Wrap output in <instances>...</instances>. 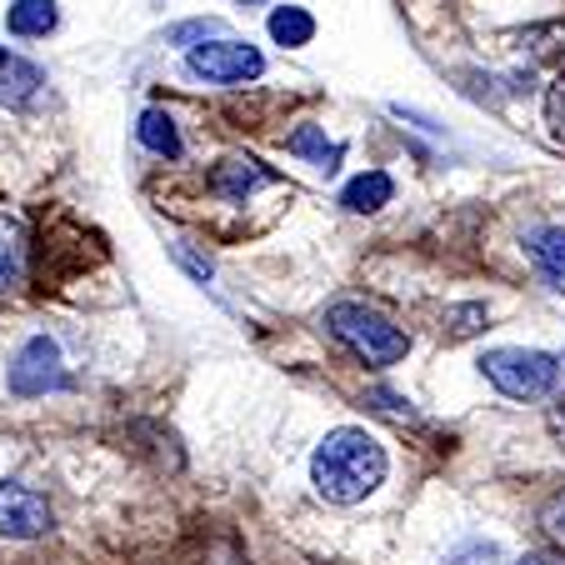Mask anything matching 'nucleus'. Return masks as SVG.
Wrapping results in <instances>:
<instances>
[{"instance_id": "17", "label": "nucleus", "mask_w": 565, "mask_h": 565, "mask_svg": "<svg viewBox=\"0 0 565 565\" xmlns=\"http://www.w3.org/2000/svg\"><path fill=\"white\" fill-rule=\"evenodd\" d=\"M480 326H486V310H480V306L450 310V341H466V335H476Z\"/></svg>"}, {"instance_id": "14", "label": "nucleus", "mask_w": 565, "mask_h": 565, "mask_svg": "<svg viewBox=\"0 0 565 565\" xmlns=\"http://www.w3.org/2000/svg\"><path fill=\"white\" fill-rule=\"evenodd\" d=\"M286 150H290V156H306V160H316V166H320V171H326V175H331L335 166H341V156H345V146H335V140H326V136H320V126H300L296 136L286 140Z\"/></svg>"}, {"instance_id": "15", "label": "nucleus", "mask_w": 565, "mask_h": 565, "mask_svg": "<svg viewBox=\"0 0 565 565\" xmlns=\"http://www.w3.org/2000/svg\"><path fill=\"white\" fill-rule=\"evenodd\" d=\"M270 35H276L280 45H290V51H296V45H310V35H316V21H310L300 6H280V11L270 15Z\"/></svg>"}, {"instance_id": "6", "label": "nucleus", "mask_w": 565, "mask_h": 565, "mask_svg": "<svg viewBox=\"0 0 565 565\" xmlns=\"http://www.w3.org/2000/svg\"><path fill=\"white\" fill-rule=\"evenodd\" d=\"M65 381V365H61V351H55L51 335H31V341L15 351L11 361V391L15 395H45Z\"/></svg>"}, {"instance_id": "18", "label": "nucleus", "mask_w": 565, "mask_h": 565, "mask_svg": "<svg viewBox=\"0 0 565 565\" xmlns=\"http://www.w3.org/2000/svg\"><path fill=\"white\" fill-rule=\"evenodd\" d=\"M215 31H221L215 21H191V25H175L171 41H175V45H185V41H201V35H215Z\"/></svg>"}, {"instance_id": "4", "label": "nucleus", "mask_w": 565, "mask_h": 565, "mask_svg": "<svg viewBox=\"0 0 565 565\" xmlns=\"http://www.w3.org/2000/svg\"><path fill=\"white\" fill-rule=\"evenodd\" d=\"M266 71V55L246 41H211L191 51V75L205 86H241V81H256Z\"/></svg>"}, {"instance_id": "23", "label": "nucleus", "mask_w": 565, "mask_h": 565, "mask_svg": "<svg viewBox=\"0 0 565 565\" xmlns=\"http://www.w3.org/2000/svg\"><path fill=\"white\" fill-rule=\"evenodd\" d=\"M6 65H11V55H6V51H0V71H6Z\"/></svg>"}, {"instance_id": "2", "label": "nucleus", "mask_w": 565, "mask_h": 565, "mask_svg": "<svg viewBox=\"0 0 565 565\" xmlns=\"http://www.w3.org/2000/svg\"><path fill=\"white\" fill-rule=\"evenodd\" d=\"M326 326H331V335L355 355V361L375 365V371L395 365L411 351V335L401 331L385 310L361 306V300H335V306L326 310Z\"/></svg>"}, {"instance_id": "8", "label": "nucleus", "mask_w": 565, "mask_h": 565, "mask_svg": "<svg viewBox=\"0 0 565 565\" xmlns=\"http://www.w3.org/2000/svg\"><path fill=\"white\" fill-rule=\"evenodd\" d=\"M525 256H531L535 276L565 296V231L561 225H541V231L525 235Z\"/></svg>"}, {"instance_id": "24", "label": "nucleus", "mask_w": 565, "mask_h": 565, "mask_svg": "<svg viewBox=\"0 0 565 565\" xmlns=\"http://www.w3.org/2000/svg\"><path fill=\"white\" fill-rule=\"evenodd\" d=\"M246 6H260V0H246Z\"/></svg>"}, {"instance_id": "9", "label": "nucleus", "mask_w": 565, "mask_h": 565, "mask_svg": "<svg viewBox=\"0 0 565 565\" xmlns=\"http://www.w3.org/2000/svg\"><path fill=\"white\" fill-rule=\"evenodd\" d=\"M276 175L260 166V160H250V156H231V160H221L211 171V191L215 195H225V201H246L250 191H260V185H270Z\"/></svg>"}, {"instance_id": "10", "label": "nucleus", "mask_w": 565, "mask_h": 565, "mask_svg": "<svg viewBox=\"0 0 565 565\" xmlns=\"http://www.w3.org/2000/svg\"><path fill=\"white\" fill-rule=\"evenodd\" d=\"M61 11H55V0H15L11 11H6V31L21 35V41H35V35H51Z\"/></svg>"}, {"instance_id": "5", "label": "nucleus", "mask_w": 565, "mask_h": 565, "mask_svg": "<svg viewBox=\"0 0 565 565\" xmlns=\"http://www.w3.org/2000/svg\"><path fill=\"white\" fill-rule=\"evenodd\" d=\"M51 501H45L41 491H31V486H21V480H11V486H0V535L6 541H31V535H45L51 531Z\"/></svg>"}, {"instance_id": "1", "label": "nucleus", "mask_w": 565, "mask_h": 565, "mask_svg": "<svg viewBox=\"0 0 565 565\" xmlns=\"http://www.w3.org/2000/svg\"><path fill=\"white\" fill-rule=\"evenodd\" d=\"M385 480V446L371 430H331L310 456V486L320 491V501L331 505H355Z\"/></svg>"}, {"instance_id": "20", "label": "nucleus", "mask_w": 565, "mask_h": 565, "mask_svg": "<svg viewBox=\"0 0 565 565\" xmlns=\"http://www.w3.org/2000/svg\"><path fill=\"white\" fill-rule=\"evenodd\" d=\"M551 521H555V531H561V535H565V501H561V505H555V515H551Z\"/></svg>"}, {"instance_id": "21", "label": "nucleus", "mask_w": 565, "mask_h": 565, "mask_svg": "<svg viewBox=\"0 0 565 565\" xmlns=\"http://www.w3.org/2000/svg\"><path fill=\"white\" fill-rule=\"evenodd\" d=\"M521 565H561V561H551V555H531V561H521Z\"/></svg>"}, {"instance_id": "3", "label": "nucleus", "mask_w": 565, "mask_h": 565, "mask_svg": "<svg viewBox=\"0 0 565 565\" xmlns=\"http://www.w3.org/2000/svg\"><path fill=\"white\" fill-rule=\"evenodd\" d=\"M480 371L511 401H541V395L555 391L561 381V361L545 351H525V345H501V351L480 355Z\"/></svg>"}, {"instance_id": "12", "label": "nucleus", "mask_w": 565, "mask_h": 565, "mask_svg": "<svg viewBox=\"0 0 565 565\" xmlns=\"http://www.w3.org/2000/svg\"><path fill=\"white\" fill-rule=\"evenodd\" d=\"M391 195H395L391 175H385V171H365V175H355V181L341 191V205H345V211H355V215H371V211H381Z\"/></svg>"}, {"instance_id": "16", "label": "nucleus", "mask_w": 565, "mask_h": 565, "mask_svg": "<svg viewBox=\"0 0 565 565\" xmlns=\"http://www.w3.org/2000/svg\"><path fill=\"white\" fill-rule=\"evenodd\" d=\"M545 126H551V136L565 146V71L551 81V90H545Z\"/></svg>"}, {"instance_id": "11", "label": "nucleus", "mask_w": 565, "mask_h": 565, "mask_svg": "<svg viewBox=\"0 0 565 565\" xmlns=\"http://www.w3.org/2000/svg\"><path fill=\"white\" fill-rule=\"evenodd\" d=\"M41 86H45L41 65H31V61H11L6 71H0V106L25 110L35 96H41Z\"/></svg>"}, {"instance_id": "7", "label": "nucleus", "mask_w": 565, "mask_h": 565, "mask_svg": "<svg viewBox=\"0 0 565 565\" xmlns=\"http://www.w3.org/2000/svg\"><path fill=\"white\" fill-rule=\"evenodd\" d=\"M25 266H31V231H25L21 215L0 211V296L21 286Z\"/></svg>"}, {"instance_id": "22", "label": "nucleus", "mask_w": 565, "mask_h": 565, "mask_svg": "<svg viewBox=\"0 0 565 565\" xmlns=\"http://www.w3.org/2000/svg\"><path fill=\"white\" fill-rule=\"evenodd\" d=\"M555 385H561V416H565V361H561V381Z\"/></svg>"}, {"instance_id": "13", "label": "nucleus", "mask_w": 565, "mask_h": 565, "mask_svg": "<svg viewBox=\"0 0 565 565\" xmlns=\"http://www.w3.org/2000/svg\"><path fill=\"white\" fill-rule=\"evenodd\" d=\"M136 136H140V146H146L150 156L181 160V130H175V120L166 116V110H146L140 126H136Z\"/></svg>"}, {"instance_id": "19", "label": "nucleus", "mask_w": 565, "mask_h": 565, "mask_svg": "<svg viewBox=\"0 0 565 565\" xmlns=\"http://www.w3.org/2000/svg\"><path fill=\"white\" fill-rule=\"evenodd\" d=\"M175 260H181V266H185V270H191V276H195V280H201V286H205V280H211V260L191 256V250H185V246H175Z\"/></svg>"}]
</instances>
